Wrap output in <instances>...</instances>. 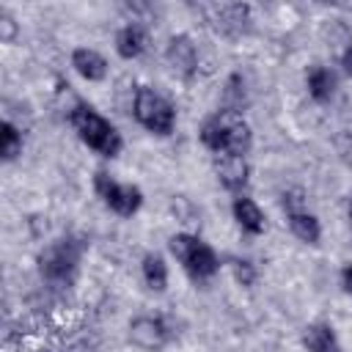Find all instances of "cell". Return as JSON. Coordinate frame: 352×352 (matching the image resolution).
Here are the masks:
<instances>
[{"mask_svg": "<svg viewBox=\"0 0 352 352\" xmlns=\"http://www.w3.org/2000/svg\"><path fill=\"white\" fill-rule=\"evenodd\" d=\"M22 148H25V135L22 129L11 121V118H3L0 121V160L8 165L14 160L22 157Z\"/></svg>", "mask_w": 352, "mask_h": 352, "instance_id": "obj_20", "label": "cell"}, {"mask_svg": "<svg viewBox=\"0 0 352 352\" xmlns=\"http://www.w3.org/2000/svg\"><path fill=\"white\" fill-rule=\"evenodd\" d=\"M212 22L217 28V33L228 36V38H239L250 30V6L248 3H220L212 8Z\"/></svg>", "mask_w": 352, "mask_h": 352, "instance_id": "obj_9", "label": "cell"}, {"mask_svg": "<svg viewBox=\"0 0 352 352\" xmlns=\"http://www.w3.org/2000/svg\"><path fill=\"white\" fill-rule=\"evenodd\" d=\"M113 50L121 60H138L148 50V28L138 19L124 22L113 36Z\"/></svg>", "mask_w": 352, "mask_h": 352, "instance_id": "obj_10", "label": "cell"}, {"mask_svg": "<svg viewBox=\"0 0 352 352\" xmlns=\"http://www.w3.org/2000/svg\"><path fill=\"white\" fill-rule=\"evenodd\" d=\"M280 209H283V214H286V212H297V209H308L305 190H300V187L283 190V192H280Z\"/></svg>", "mask_w": 352, "mask_h": 352, "instance_id": "obj_23", "label": "cell"}, {"mask_svg": "<svg viewBox=\"0 0 352 352\" xmlns=\"http://www.w3.org/2000/svg\"><path fill=\"white\" fill-rule=\"evenodd\" d=\"M212 170H214L217 184H220L231 198L248 192V187H250V173H253L248 157H239V154H217V157H212Z\"/></svg>", "mask_w": 352, "mask_h": 352, "instance_id": "obj_8", "label": "cell"}, {"mask_svg": "<svg viewBox=\"0 0 352 352\" xmlns=\"http://www.w3.org/2000/svg\"><path fill=\"white\" fill-rule=\"evenodd\" d=\"M346 214H349V223H352V198H349V204H346Z\"/></svg>", "mask_w": 352, "mask_h": 352, "instance_id": "obj_27", "label": "cell"}, {"mask_svg": "<svg viewBox=\"0 0 352 352\" xmlns=\"http://www.w3.org/2000/svg\"><path fill=\"white\" fill-rule=\"evenodd\" d=\"M66 121L77 135V140L102 160H116L124 151V138L118 126L107 116H102L88 99L77 96L66 110Z\"/></svg>", "mask_w": 352, "mask_h": 352, "instance_id": "obj_1", "label": "cell"}, {"mask_svg": "<svg viewBox=\"0 0 352 352\" xmlns=\"http://www.w3.org/2000/svg\"><path fill=\"white\" fill-rule=\"evenodd\" d=\"M168 253L176 258V264L182 267V272L192 283H209L223 267L220 253L192 231L170 234L168 236Z\"/></svg>", "mask_w": 352, "mask_h": 352, "instance_id": "obj_3", "label": "cell"}, {"mask_svg": "<svg viewBox=\"0 0 352 352\" xmlns=\"http://www.w3.org/2000/svg\"><path fill=\"white\" fill-rule=\"evenodd\" d=\"M250 102V94H248V82L239 72H231L226 77V85H223V110H234V113H242L245 116V107Z\"/></svg>", "mask_w": 352, "mask_h": 352, "instance_id": "obj_19", "label": "cell"}, {"mask_svg": "<svg viewBox=\"0 0 352 352\" xmlns=\"http://www.w3.org/2000/svg\"><path fill=\"white\" fill-rule=\"evenodd\" d=\"M333 148H336V157L341 160V165L352 170V129H338L333 135Z\"/></svg>", "mask_w": 352, "mask_h": 352, "instance_id": "obj_22", "label": "cell"}, {"mask_svg": "<svg viewBox=\"0 0 352 352\" xmlns=\"http://www.w3.org/2000/svg\"><path fill=\"white\" fill-rule=\"evenodd\" d=\"M300 346L305 352H341L338 333L330 322H308L300 333Z\"/></svg>", "mask_w": 352, "mask_h": 352, "instance_id": "obj_15", "label": "cell"}, {"mask_svg": "<svg viewBox=\"0 0 352 352\" xmlns=\"http://www.w3.org/2000/svg\"><path fill=\"white\" fill-rule=\"evenodd\" d=\"M223 267H228L234 283L242 286V289H253L256 280H258V267L248 256H226L223 258Z\"/></svg>", "mask_w": 352, "mask_h": 352, "instance_id": "obj_21", "label": "cell"}, {"mask_svg": "<svg viewBox=\"0 0 352 352\" xmlns=\"http://www.w3.org/2000/svg\"><path fill=\"white\" fill-rule=\"evenodd\" d=\"M198 140H201V146H204L212 157L226 154V124H223L220 110L209 113V116L201 121V126H198Z\"/></svg>", "mask_w": 352, "mask_h": 352, "instance_id": "obj_18", "label": "cell"}, {"mask_svg": "<svg viewBox=\"0 0 352 352\" xmlns=\"http://www.w3.org/2000/svg\"><path fill=\"white\" fill-rule=\"evenodd\" d=\"M132 118L154 138H170L179 121L176 104L151 85H138L132 94Z\"/></svg>", "mask_w": 352, "mask_h": 352, "instance_id": "obj_4", "label": "cell"}, {"mask_svg": "<svg viewBox=\"0 0 352 352\" xmlns=\"http://www.w3.org/2000/svg\"><path fill=\"white\" fill-rule=\"evenodd\" d=\"M165 63L168 69L182 77L184 82L195 80L198 77V66H201V52H198V44L192 41L190 33H173L165 44Z\"/></svg>", "mask_w": 352, "mask_h": 352, "instance_id": "obj_7", "label": "cell"}, {"mask_svg": "<svg viewBox=\"0 0 352 352\" xmlns=\"http://www.w3.org/2000/svg\"><path fill=\"white\" fill-rule=\"evenodd\" d=\"M217 110H220L223 124H226V154L248 157L253 148V126L248 124V118L242 113L223 110V107H217Z\"/></svg>", "mask_w": 352, "mask_h": 352, "instance_id": "obj_14", "label": "cell"}, {"mask_svg": "<svg viewBox=\"0 0 352 352\" xmlns=\"http://www.w3.org/2000/svg\"><path fill=\"white\" fill-rule=\"evenodd\" d=\"M85 250H88V242L80 234H63L47 242L36 256V270L41 280H47L50 286H69L80 270Z\"/></svg>", "mask_w": 352, "mask_h": 352, "instance_id": "obj_2", "label": "cell"}, {"mask_svg": "<svg viewBox=\"0 0 352 352\" xmlns=\"http://www.w3.org/2000/svg\"><path fill=\"white\" fill-rule=\"evenodd\" d=\"M69 66L74 69L77 77H82L85 82H104L110 74V63L107 58L94 50V47H74L69 52Z\"/></svg>", "mask_w": 352, "mask_h": 352, "instance_id": "obj_12", "label": "cell"}, {"mask_svg": "<svg viewBox=\"0 0 352 352\" xmlns=\"http://www.w3.org/2000/svg\"><path fill=\"white\" fill-rule=\"evenodd\" d=\"M338 286H341V292L352 300V264H344V267L338 270Z\"/></svg>", "mask_w": 352, "mask_h": 352, "instance_id": "obj_25", "label": "cell"}, {"mask_svg": "<svg viewBox=\"0 0 352 352\" xmlns=\"http://www.w3.org/2000/svg\"><path fill=\"white\" fill-rule=\"evenodd\" d=\"M231 217L245 236H261L267 231V214L258 206V201L250 198V192L231 198Z\"/></svg>", "mask_w": 352, "mask_h": 352, "instance_id": "obj_11", "label": "cell"}, {"mask_svg": "<svg viewBox=\"0 0 352 352\" xmlns=\"http://www.w3.org/2000/svg\"><path fill=\"white\" fill-rule=\"evenodd\" d=\"M16 30H19V25H16L14 14L8 8H0V41L3 44H11L16 38Z\"/></svg>", "mask_w": 352, "mask_h": 352, "instance_id": "obj_24", "label": "cell"}, {"mask_svg": "<svg viewBox=\"0 0 352 352\" xmlns=\"http://www.w3.org/2000/svg\"><path fill=\"white\" fill-rule=\"evenodd\" d=\"M286 226L292 231V236L308 248H316L322 242V220L316 217V212L311 209H297V212H286Z\"/></svg>", "mask_w": 352, "mask_h": 352, "instance_id": "obj_16", "label": "cell"}, {"mask_svg": "<svg viewBox=\"0 0 352 352\" xmlns=\"http://www.w3.org/2000/svg\"><path fill=\"white\" fill-rule=\"evenodd\" d=\"M140 278H143V283H146V289L151 294H165L168 283H170V270H168L165 256L157 253V250L143 253V258H140Z\"/></svg>", "mask_w": 352, "mask_h": 352, "instance_id": "obj_17", "label": "cell"}, {"mask_svg": "<svg viewBox=\"0 0 352 352\" xmlns=\"http://www.w3.org/2000/svg\"><path fill=\"white\" fill-rule=\"evenodd\" d=\"M91 187H94L96 198L102 201V206H104L107 212H113L116 217L129 220V217H135V214L143 209V201H146L143 190H140L138 184H132V182H118V179H116L110 170H104V168L94 170Z\"/></svg>", "mask_w": 352, "mask_h": 352, "instance_id": "obj_5", "label": "cell"}, {"mask_svg": "<svg viewBox=\"0 0 352 352\" xmlns=\"http://www.w3.org/2000/svg\"><path fill=\"white\" fill-rule=\"evenodd\" d=\"M305 91L316 104L333 102V96L338 94V72L327 63H311L305 69Z\"/></svg>", "mask_w": 352, "mask_h": 352, "instance_id": "obj_13", "label": "cell"}, {"mask_svg": "<svg viewBox=\"0 0 352 352\" xmlns=\"http://www.w3.org/2000/svg\"><path fill=\"white\" fill-rule=\"evenodd\" d=\"M338 66H341V72L352 80V41H346V47L338 52Z\"/></svg>", "mask_w": 352, "mask_h": 352, "instance_id": "obj_26", "label": "cell"}, {"mask_svg": "<svg viewBox=\"0 0 352 352\" xmlns=\"http://www.w3.org/2000/svg\"><path fill=\"white\" fill-rule=\"evenodd\" d=\"M126 338L140 352H162L173 341V330L160 314H138L126 324Z\"/></svg>", "mask_w": 352, "mask_h": 352, "instance_id": "obj_6", "label": "cell"}]
</instances>
